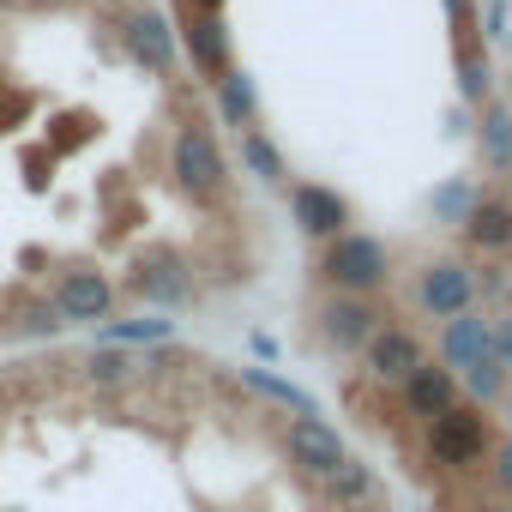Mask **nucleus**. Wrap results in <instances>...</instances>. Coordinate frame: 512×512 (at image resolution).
Here are the masks:
<instances>
[{
    "label": "nucleus",
    "instance_id": "18",
    "mask_svg": "<svg viewBox=\"0 0 512 512\" xmlns=\"http://www.w3.org/2000/svg\"><path fill=\"white\" fill-rule=\"evenodd\" d=\"M223 121L229 127H247L253 121V85L241 73H223Z\"/></svg>",
    "mask_w": 512,
    "mask_h": 512
},
{
    "label": "nucleus",
    "instance_id": "14",
    "mask_svg": "<svg viewBox=\"0 0 512 512\" xmlns=\"http://www.w3.org/2000/svg\"><path fill=\"white\" fill-rule=\"evenodd\" d=\"M127 49H133L151 73H175V37H169V25H163L151 7H133V13H127Z\"/></svg>",
    "mask_w": 512,
    "mask_h": 512
},
{
    "label": "nucleus",
    "instance_id": "19",
    "mask_svg": "<svg viewBox=\"0 0 512 512\" xmlns=\"http://www.w3.org/2000/svg\"><path fill=\"white\" fill-rule=\"evenodd\" d=\"M103 338H169V320H121V326H103Z\"/></svg>",
    "mask_w": 512,
    "mask_h": 512
},
{
    "label": "nucleus",
    "instance_id": "10",
    "mask_svg": "<svg viewBox=\"0 0 512 512\" xmlns=\"http://www.w3.org/2000/svg\"><path fill=\"white\" fill-rule=\"evenodd\" d=\"M290 211H296V223H302L314 241H332V235H344V229H350V205L338 199V187L296 181V187H290Z\"/></svg>",
    "mask_w": 512,
    "mask_h": 512
},
{
    "label": "nucleus",
    "instance_id": "5",
    "mask_svg": "<svg viewBox=\"0 0 512 512\" xmlns=\"http://www.w3.org/2000/svg\"><path fill=\"white\" fill-rule=\"evenodd\" d=\"M284 452H290V464L302 470V476H332L350 452H344V440H338V428L332 422H320L314 410H302L296 422H284Z\"/></svg>",
    "mask_w": 512,
    "mask_h": 512
},
{
    "label": "nucleus",
    "instance_id": "23",
    "mask_svg": "<svg viewBox=\"0 0 512 512\" xmlns=\"http://www.w3.org/2000/svg\"><path fill=\"white\" fill-rule=\"evenodd\" d=\"M181 13H217V0H181Z\"/></svg>",
    "mask_w": 512,
    "mask_h": 512
},
{
    "label": "nucleus",
    "instance_id": "12",
    "mask_svg": "<svg viewBox=\"0 0 512 512\" xmlns=\"http://www.w3.org/2000/svg\"><path fill=\"white\" fill-rule=\"evenodd\" d=\"M133 290H139L145 302L181 308V302H193V272H187L181 253H145V266L133 272Z\"/></svg>",
    "mask_w": 512,
    "mask_h": 512
},
{
    "label": "nucleus",
    "instance_id": "11",
    "mask_svg": "<svg viewBox=\"0 0 512 512\" xmlns=\"http://www.w3.org/2000/svg\"><path fill=\"white\" fill-rule=\"evenodd\" d=\"M398 392H404V410H410L416 422H434V416H446V410L464 398V392H458V374H452L446 362H422Z\"/></svg>",
    "mask_w": 512,
    "mask_h": 512
},
{
    "label": "nucleus",
    "instance_id": "16",
    "mask_svg": "<svg viewBox=\"0 0 512 512\" xmlns=\"http://www.w3.org/2000/svg\"><path fill=\"white\" fill-rule=\"evenodd\" d=\"M235 151H241V163H247L253 175H260V181H272V187L284 181V157L272 151V139H266L260 127H253V121H247V127H235Z\"/></svg>",
    "mask_w": 512,
    "mask_h": 512
},
{
    "label": "nucleus",
    "instance_id": "13",
    "mask_svg": "<svg viewBox=\"0 0 512 512\" xmlns=\"http://www.w3.org/2000/svg\"><path fill=\"white\" fill-rule=\"evenodd\" d=\"M464 241L476 253H506L512 247V199L506 193H476V205L464 217Z\"/></svg>",
    "mask_w": 512,
    "mask_h": 512
},
{
    "label": "nucleus",
    "instance_id": "8",
    "mask_svg": "<svg viewBox=\"0 0 512 512\" xmlns=\"http://www.w3.org/2000/svg\"><path fill=\"white\" fill-rule=\"evenodd\" d=\"M374 332H380V308H374L368 296H344V290H338V296L320 308V338H326L338 356H344V350H362Z\"/></svg>",
    "mask_w": 512,
    "mask_h": 512
},
{
    "label": "nucleus",
    "instance_id": "15",
    "mask_svg": "<svg viewBox=\"0 0 512 512\" xmlns=\"http://www.w3.org/2000/svg\"><path fill=\"white\" fill-rule=\"evenodd\" d=\"M181 25H187L193 67H199L205 79H223V73H229V31H223L211 13H181Z\"/></svg>",
    "mask_w": 512,
    "mask_h": 512
},
{
    "label": "nucleus",
    "instance_id": "2",
    "mask_svg": "<svg viewBox=\"0 0 512 512\" xmlns=\"http://www.w3.org/2000/svg\"><path fill=\"white\" fill-rule=\"evenodd\" d=\"M320 278H326L332 290H344V296H374V290L392 278V266H386V241L356 235V229L332 235V247L320 253Z\"/></svg>",
    "mask_w": 512,
    "mask_h": 512
},
{
    "label": "nucleus",
    "instance_id": "17",
    "mask_svg": "<svg viewBox=\"0 0 512 512\" xmlns=\"http://www.w3.org/2000/svg\"><path fill=\"white\" fill-rule=\"evenodd\" d=\"M488 55L476 49V37H458V85H464V97L470 103H488Z\"/></svg>",
    "mask_w": 512,
    "mask_h": 512
},
{
    "label": "nucleus",
    "instance_id": "24",
    "mask_svg": "<svg viewBox=\"0 0 512 512\" xmlns=\"http://www.w3.org/2000/svg\"><path fill=\"white\" fill-rule=\"evenodd\" d=\"M500 404H506V422H512V386H506V398H500Z\"/></svg>",
    "mask_w": 512,
    "mask_h": 512
},
{
    "label": "nucleus",
    "instance_id": "3",
    "mask_svg": "<svg viewBox=\"0 0 512 512\" xmlns=\"http://www.w3.org/2000/svg\"><path fill=\"white\" fill-rule=\"evenodd\" d=\"M175 175L187 181V193L193 199H223V187H229V163H223V151H217V139H211V127L199 121V115H187L181 127H175Z\"/></svg>",
    "mask_w": 512,
    "mask_h": 512
},
{
    "label": "nucleus",
    "instance_id": "1",
    "mask_svg": "<svg viewBox=\"0 0 512 512\" xmlns=\"http://www.w3.org/2000/svg\"><path fill=\"white\" fill-rule=\"evenodd\" d=\"M494 446H500V440H494V416H488V404L458 398L446 416L428 422V458L446 464V470H470V464L494 458Z\"/></svg>",
    "mask_w": 512,
    "mask_h": 512
},
{
    "label": "nucleus",
    "instance_id": "6",
    "mask_svg": "<svg viewBox=\"0 0 512 512\" xmlns=\"http://www.w3.org/2000/svg\"><path fill=\"white\" fill-rule=\"evenodd\" d=\"M500 350H494V320H488V308H464V314H452L446 326H440V362L452 368V374H476L482 362H494Z\"/></svg>",
    "mask_w": 512,
    "mask_h": 512
},
{
    "label": "nucleus",
    "instance_id": "20",
    "mask_svg": "<svg viewBox=\"0 0 512 512\" xmlns=\"http://www.w3.org/2000/svg\"><path fill=\"white\" fill-rule=\"evenodd\" d=\"M488 476H494V488H500V494L512 500V434H506V440L494 446V464H488Z\"/></svg>",
    "mask_w": 512,
    "mask_h": 512
},
{
    "label": "nucleus",
    "instance_id": "4",
    "mask_svg": "<svg viewBox=\"0 0 512 512\" xmlns=\"http://www.w3.org/2000/svg\"><path fill=\"white\" fill-rule=\"evenodd\" d=\"M410 302H416L422 320H452V314L476 308V266H464V260H434V266H422Z\"/></svg>",
    "mask_w": 512,
    "mask_h": 512
},
{
    "label": "nucleus",
    "instance_id": "21",
    "mask_svg": "<svg viewBox=\"0 0 512 512\" xmlns=\"http://www.w3.org/2000/svg\"><path fill=\"white\" fill-rule=\"evenodd\" d=\"M446 19L458 37H476V0H446Z\"/></svg>",
    "mask_w": 512,
    "mask_h": 512
},
{
    "label": "nucleus",
    "instance_id": "22",
    "mask_svg": "<svg viewBox=\"0 0 512 512\" xmlns=\"http://www.w3.org/2000/svg\"><path fill=\"white\" fill-rule=\"evenodd\" d=\"M127 368H133L127 356H97V362H91V374H97L103 386H121V380H127Z\"/></svg>",
    "mask_w": 512,
    "mask_h": 512
},
{
    "label": "nucleus",
    "instance_id": "7",
    "mask_svg": "<svg viewBox=\"0 0 512 512\" xmlns=\"http://www.w3.org/2000/svg\"><path fill=\"white\" fill-rule=\"evenodd\" d=\"M422 362H428V350H422V338L404 332V326H380V332L362 344V368H368L374 380H386V386H404Z\"/></svg>",
    "mask_w": 512,
    "mask_h": 512
},
{
    "label": "nucleus",
    "instance_id": "9",
    "mask_svg": "<svg viewBox=\"0 0 512 512\" xmlns=\"http://www.w3.org/2000/svg\"><path fill=\"white\" fill-rule=\"evenodd\" d=\"M55 308L67 314V326H103L109 308H115V290L103 272H67L55 284Z\"/></svg>",
    "mask_w": 512,
    "mask_h": 512
}]
</instances>
